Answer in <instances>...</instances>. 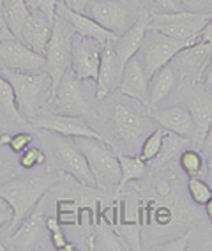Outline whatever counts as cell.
Here are the masks:
<instances>
[{
  "mask_svg": "<svg viewBox=\"0 0 212 251\" xmlns=\"http://www.w3.org/2000/svg\"><path fill=\"white\" fill-rule=\"evenodd\" d=\"M53 175H34L25 179H14L0 186V200H4L13 209L9 233L18 228L22 221L30 214V211L45 198L55 184Z\"/></svg>",
  "mask_w": 212,
  "mask_h": 251,
  "instance_id": "cell-1",
  "label": "cell"
},
{
  "mask_svg": "<svg viewBox=\"0 0 212 251\" xmlns=\"http://www.w3.org/2000/svg\"><path fill=\"white\" fill-rule=\"evenodd\" d=\"M0 73L7 78L14 90L16 106L25 121L30 122L39 113V108L48 96L51 98V80L46 71L25 73L0 68Z\"/></svg>",
  "mask_w": 212,
  "mask_h": 251,
  "instance_id": "cell-2",
  "label": "cell"
},
{
  "mask_svg": "<svg viewBox=\"0 0 212 251\" xmlns=\"http://www.w3.org/2000/svg\"><path fill=\"white\" fill-rule=\"evenodd\" d=\"M212 13L205 11H166V13H150L149 28L159 30L168 37L179 41L186 46L198 43L200 32L207 25Z\"/></svg>",
  "mask_w": 212,
  "mask_h": 251,
  "instance_id": "cell-3",
  "label": "cell"
},
{
  "mask_svg": "<svg viewBox=\"0 0 212 251\" xmlns=\"http://www.w3.org/2000/svg\"><path fill=\"white\" fill-rule=\"evenodd\" d=\"M72 142L85 156L97 186L103 189L118 188L120 165H118V156L113 152L112 147L103 138H94V136H78L72 138Z\"/></svg>",
  "mask_w": 212,
  "mask_h": 251,
  "instance_id": "cell-4",
  "label": "cell"
},
{
  "mask_svg": "<svg viewBox=\"0 0 212 251\" xmlns=\"http://www.w3.org/2000/svg\"><path fill=\"white\" fill-rule=\"evenodd\" d=\"M74 30L62 14L57 13L51 28V37L46 46V73L51 80V94L59 85L60 78L71 68V43Z\"/></svg>",
  "mask_w": 212,
  "mask_h": 251,
  "instance_id": "cell-5",
  "label": "cell"
},
{
  "mask_svg": "<svg viewBox=\"0 0 212 251\" xmlns=\"http://www.w3.org/2000/svg\"><path fill=\"white\" fill-rule=\"evenodd\" d=\"M129 99V98H127ZM131 101V99H129ZM129 101H122L113 106V127L117 131L118 138L127 145V147L136 149L138 145L141 147L143 140L152 133L158 124L150 119L149 112H141L136 104L140 103H129Z\"/></svg>",
  "mask_w": 212,
  "mask_h": 251,
  "instance_id": "cell-6",
  "label": "cell"
},
{
  "mask_svg": "<svg viewBox=\"0 0 212 251\" xmlns=\"http://www.w3.org/2000/svg\"><path fill=\"white\" fill-rule=\"evenodd\" d=\"M87 80L78 78L72 69L69 68L62 78H60L59 85L51 94V101L55 103L59 113L64 115H74L83 117L91 110V99L87 92Z\"/></svg>",
  "mask_w": 212,
  "mask_h": 251,
  "instance_id": "cell-7",
  "label": "cell"
},
{
  "mask_svg": "<svg viewBox=\"0 0 212 251\" xmlns=\"http://www.w3.org/2000/svg\"><path fill=\"white\" fill-rule=\"evenodd\" d=\"M53 135L55 136H51V149H53L55 161L59 163L60 168L71 177H74L81 186L95 188L97 182H95L94 174H92L83 152L76 147L72 138L57 135V133H53Z\"/></svg>",
  "mask_w": 212,
  "mask_h": 251,
  "instance_id": "cell-8",
  "label": "cell"
},
{
  "mask_svg": "<svg viewBox=\"0 0 212 251\" xmlns=\"http://www.w3.org/2000/svg\"><path fill=\"white\" fill-rule=\"evenodd\" d=\"M182 48H184L182 43L172 39V37H168L166 34H163V32H159V30L149 28L136 55L140 57L141 64L145 66L147 73L152 76L158 69H161L163 66H166V64L172 62V58L175 57Z\"/></svg>",
  "mask_w": 212,
  "mask_h": 251,
  "instance_id": "cell-9",
  "label": "cell"
},
{
  "mask_svg": "<svg viewBox=\"0 0 212 251\" xmlns=\"http://www.w3.org/2000/svg\"><path fill=\"white\" fill-rule=\"evenodd\" d=\"M85 14L99 23L101 27L120 36L135 25L136 18L124 0H91Z\"/></svg>",
  "mask_w": 212,
  "mask_h": 251,
  "instance_id": "cell-10",
  "label": "cell"
},
{
  "mask_svg": "<svg viewBox=\"0 0 212 251\" xmlns=\"http://www.w3.org/2000/svg\"><path fill=\"white\" fill-rule=\"evenodd\" d=\"M103 43L92 37L74 34L71 43V69L78 78L87 81H95L99 71Z\"/></svg>",
  "mask_w": 212,
  "mask_h": 251,
  "instance_id": "cell-11",
  "label": "cell"
},
{
  "mask_svg": "<svg viewBox=\"0 0 212 251\" xmlns=\"http://www.w3.org/2000/svg\"><path fill=\"white\" fill-rule=\"evenodd\" d=\"M46 232L48 228L45 220V202L39 200L18 228L9 233L7 242L9 248L14 250H36L43 248V242H46Z\"/></svg>",
  "mask_w": 212,
  "mask_h": 251,
  "instance_id": "cell-12",
  "label": "cell"
},
{
  "mask_svg": "<svg viewBox=\"0 0 212 251\" xmlns=\"http://www.w3.org/2000/svg\"><path fill=\"white\" fill-rule=\"evenodd\" d=\"M0 68L25 73L46 71V58L45 55L28 48L23 41L11 37L0 43Z\"/></svg>",
  "mask_w": 212,
  "mask_h": 251,
  "instance_id": "cell-13",
  "label": "cell"
},
{
  "mask_svg": "<svg viewBox=\"0 0 212 251\" xmlns=\"http://www.w3.org/2000/svg\"><path fill=\"white\" fill-rule=\"evenodd\" d=\"M30 124L37 129L57 133V135L68 136V138H78V136L103 138L97 131L92 129V126L83 121V117L64 115V113H37L30 121Z\"/></svg>",
  "mask_w": 212,
  "mask_h": 251,
  "instance_id": "cell-14",
  "label": "cell"
},
{
  "mask_svg": "<svg viewBox=\"0 0 212 251\" xmlns=\"http://www.w3.org/2000/svg\"><path fill=\"white\" fill-rule=\"evenodd\" d=\"M211 58L212 45L200 41V43H194V45L182 48L172 58V66L177 69L179 75H184L188 80L200 81L205 69L211 66Z\"/></svg>",
  "mask_w": 212,
  "mask_h": 251,
  "instance_id": "cell-15",
  "label": "cell"
},
{
  "mask_svg": "<svg viewBox=\"0 0 212 251\" xmlns=\"http://www.w3.org/2000/svg\"><path fill=\"white\" fill-rule=\"evenodd\" d=\"M122 71L124 66L118 60L112 43H106L103 46V53H101L99 71L95 78V99H106L112 96L115 90H118L122 80Z\"/></svg>",
  "mask_w": 212,
  "mask_h": 251,
  "instance_id": "cell-16",
  "label": "cell"
},
{
  "mask_svg": "<svg viewBox=\"0 0 212 251\" xmlns=\"http://www.w3.org/2000/svg\"><path fill=\"white\" fill-rule=\"evenodd\" d=\"M149 81L150 75L141 64L140 57L135 55L124 66L118 90H120V94L124 98H129L133 101H136V103H140L141 106H145L147 99H149Z\"/></svg>",
  "mask_w": 212,
  "mask_h": 251,
  "instance_id": "cell-17",
  "label": "cell"
},
{
  "mask_svg": "<svg viewBox=\"0 0 212 251\" xmlns=\"http://www.w3.org/2000/svg\"><path fill=\"white\" fill-rule=\"evenodd\" d=\"M149 115L159 127L170 133L186 136V138H194V124L193 117L188 106H166V108H154L149 110Z\"/></svg>",
  "mask_w": 212,
  "mask_h": 251,
  "instance_id": "cell-18",
  "label": "cell"
},
{
  "mask_svg": "<svg viewBox=\"0 0 212 251\" xmlns=\"http://www.w3.org/2000/svg\"><path fill=\"white\" fill-rule=\"evenodd\" d=\"M51 28H53V20H50L41 11H30V16L22 32V41L34 51L45 55L48 41L51 37Z\"/></svg>",
  "mask_w": 212,
  "mask_h": 251,
  "instance_id": "cell-19",
  "label": "cell"
},
{
  "mask_svg": "<svg viewBox=\"0 0 212 251\" xmlns=\"http://www.w3.org/2000/svg\"><path fill=\"white\" fill-rule=\"evenodd\" d=\"M57 13H60L64 18L68 20V23L72 27L74 34H80V36H85V37H92V39L99 41V43H103V45L112 43V41L117 37L113 32L101 27L99 23L95 22V20H92L89 14L76 13V11L68 9L62 2H59V5H57Z\"/></svg>",
  "mask_w": 212,
  "mask_h": 251,
  "instance_id": "cell-20",
  "label": "cell"
},
{
  "mask_svg": "<svg viewBox=\"0 0 212 251\" xmlns=\"http://www.w3.org/2000/svg\"><path fill=\"white\" fill-rule=\"evenodd\" d=\"M147 30H149V14H143L136 20L135 25L129 30H126L124 34H120L112 41L113 50H115L122 66H126L127 60L138 53Z\"/></svg>",
  "mask_w": 212,
  "mask_h": 251,
  "instance_id": "cell-21",
  "label": "cell"
},
{
  "mask_svg": "<svg viewBox=\"0 0 212 251\" xmlns=\"http://www.w3.org/2000/svg\"><path fill=\"white\" fill-rule=\"evenodd\" d=\"M177 83H179V73L172 66V62L163 66L161 69L154 73L149 81V99H147V104H145L147 112L158 108L168 96L172 94Z\"/></svg>",
  "mask_w": 212,
  "mask_h": 251,
  "instance_id": "cell-22",
  "label": "cell"
},
{
  "mask_svg": "<svg viewBox=\"0 0 212 251\" xmlns=\"http://www.w3.org/2000/svg\"><path fill=\"white\" fill-rule=\"evenodd\" d=\"M189 112L194 124V138L202 144L203 136L207 135L209 127L212 124V94L203 92L200 96H194L189 103Z\"/></svg>",
  "mask_w": 212,
  "mask_h": 251,
  "instance_id": "cell-23",
  "label": "cell"
},
{
  "mask_svg": "<svg viewBox=\"0 0 212 251\" xmlns=\"http://www.w3.org/2000/svg\"><path fill=\"white\" fill-rule=\"evenodd\" d=\"M0 2H2L5 22L9 25L13 36L22 41L23 27H25V23H27L28 16H30L27 0H0Z\"/></svg>",
  "mask_w": 212,
  "mask_h": 251,
  "instance_id": "cell-24",
  "label": "cell"
},
{
  "mask_svg": "<svg viewBox=\"0 0 212 251\" xmlns=\"http://www.w3.org/2000/svg\"><path fill=\"white\" fill-rule=\"evenodd\" d=\"M92 250H106V251H120V250H129L124 239L120 237V233L115 228H112L110 225H101L95 230V235L91 242Z\"/></svg>",
  "mask_w": 212,
  "mask_h": 251,
  "instance_id": "cell-25",
  "label": "cell"
},
{
  "mask_svg": "<svg viewBox=\"0 0 212 251\" xmlns=\"http://www.w3.org/2000/svg\"><path fill=\"white\" fill-rule=\"evenodd\" d=\"M118 165H120V182H118V189L124 188L127 182L131 180L141 179L147 172V161H143L140 156H127V154H120L118 156Z\"/></svg>",
  "mask_w": 212,
  "mask_h": 251,
  "instance_id": "cell-26",
  "label": "cell"
},
{
  "mask_svg": "<svg viewBox=\"0 0 212 251\" xmlns=\"http://www.w3.org/2000/svg\"><path fill=\"white\" fill-rule=\"evenodd\" d=\"M0 108L4 110V113L13 119L18 124H25V117L20 113L18 106H16V98H14V90L7 78H4V75L0 73Z\"/></svg>",
  "mask_w": 212,
  "mask_h": 251,
  "instance_id": "cell-27",
  "label": "cell"
},
{
  "mask_svg": "<svg viewBox=\"0 0 212 251\" xmlns=\"http://www.w3.org/2000/svg\"><path fill=\"white\" fill-rule=\"evenodd\" d=\"M191 138H186V136L177 135V133H170V131H165V138H163V147L161 152H159V161L166 163L173 157H177V154L181 156L182 151H186V145L189 144ZM156 157V159H158Z\"/></svg>",
  "mask_w": 212,
  "mask_h": 251,
  "instance_id": "cell-28",
  "label": "cell"
},
{
  "mask_svg": "<svg viewBox=\"0 0 212 251\" xmlns=\"http://www.w3.org/2000/svg\"><path fill=\"white\" fill-rule=\"evenodd\" d=\"M205 166H207V161L203 159V156L198 151L186 149L181 152V168L189 177H202L205 174Z\"/></svg>",
  "mask_w": 212,
  "mask_h": 251,
  "instance_id": "cell-29",
  "label": "cell"
},
{
  "mask_svg": "<svg viewBox=\"0 0 212 251\" xmlns=\"http://www.w3.org/2000/svg\"><path fill=\"white\" fill-rule=\"evenodd\" d=\"M163 138H165V129L158 126V127L143 140V144H141V147H140V157L143 161L150 163L159 156L161 147H163Z\"/></svg>",
  "mask_w": 212,
  "mask_h": 251,
  "instance_id": "cell-30",
  "label": "cell"
},
{
  "mask_svg": "<svg viewBox=\"0 0 212 251\" xmlns=\"http://www.w3.org/2000/svg\"><path fill=\"white\" fill-rule=\"evenodd\" d=\"M188 191L191 195V200L198 205H205L209 202V198L212 197V186L207 180H203L202 177H189Z\"/></svg>",
  "mask_w": 212,
  "mask_h": 251,
  "instance_id": "cell-31",
  "label": "cell"
},
{
  "mask_svg": "<svg viewBox=\"0 0 212 251\" xmlns=\"http://www.w3.org/2000/svg\"><path fill=\"white\" fill-rule=\"evenodd\" d=\"M45 161H46V156L37 147H27L22 152V157H20V165L23 168H27V170H30V168H34L37 165H43Z\"/></svg>",
  "mask_w": 212,
  "mask_h": 251,
  "instance_id": "cell-32",
  "label": "cell"
},
{
  "mask_svg": "<svg viewBox=\"0 0 212 251\" xmlns=\"http://www.w3.org/2000/svg\"><path fill=\"white\" fill-rule=\"evenodd\" d=\"M27 5L30 11H41L50 20H55L59 0H27Z\"/></svg>",
  "mask_w": 212,
  "mask_h": 251,
  "instance_id": "cell-33",
  "label": "cell"
},
{
  "mask_svg": "<svg viewBox=\"0 0 212 251\" xmlns=\"http://www.w3.org/2000/svg\"><path fill=\"white\" fill-rule=\"evenodd\" d=\"M135 228L136 226H120L117 230L129 250H140V237H138V230Z\"/></svg>",
  "mask_w": 212,
  "mask_h": 251,
  "instance_id": "cell-34",
  "label": "cell"
},
{
  "mask_svg": "<svg viewBox=\"0 0 212 251\" xmlns=\"http://www.w3.org/2000/svg\"><path fill=\"white\" fill-rule=\"evenodd\" d=\"M186 11H205L212 13V0H177Z\"/></svg>",
  "mask_w": 212,
  "mask_h": 251,
  "instance_id": "cell-35",
  "label": "cell"
},
{
  "mask_svg": "<svg viewBox=\"0 0 212 251\" xmlns=\"http://www.w3.org/2000/svg\"><path fill=\"white\" fill-rule=\"evenodd\" d=\"M191 239L189 233H186L182 237L179 239H173V241L166 242V244H159V246H154L152 250H158V251H184L188 250V241Z\"/></svg>",
  "mask_w": 212,
  "mask_h": 251,
  "instance_id": "cell-36",
  "label": "cell"
},
{
  "mask_svg": "<svg viewBox=\"0 0 212 251\" xmlns=\"http://www.w3.org/2000/svg\"><path fill=\"white\" fill-rule=\"evenodd\" d=\"M30 142H32V135H28V133H20V135H16V136H11L9 147L13 149L14 152H23V151L28 147Z\"/></svg>",
  "mask_w": 212,
  "mask_h": 251,
  "instance_id": "cell-37",
  "label": "cell"
},
{
  "mask_svg": "<svg viewBox=\"0 0 212 251\" xmlns=\"http://www.w3.org/2000/svg\"><path fill=\"white\" fill-rule=\"evenodd\" d=\"M50 241L53 242V246L57 250H64V248H68V241L64 237L62 233V228H55V230H50Z\"/></svg>",
  "mask_w": 212,
  "mask_h": 251,
  "instance_id": "cell-38",
  "label": "cell"
},
{
  "mask_svg": "<svg viewBox=\"0 0 212 251\" xmlns=\"http://www.w3.org/2000/svg\"><path fill=\"white\" fill-rule=\"evenodd\" d=\"M13 36V32H11L9 25L5 22V16H4V11H2V2H0V43H4V41L11 39Z\"/></svg>",
  "mask_w": 212,
  "mask_h": 251,
  "instance_id": "cell-39",
  "label": "cell"
},
{
  "mask_svg": "<svg viewBox=\"0 0 212 251\" xmlns=\"http://www.w3.org/2000/svg\"><path fill=\"white\" fill-rule=\"evenodd\" d=\"M91 0H62V4L71 11H76V13H85L87 5H89Z\"/></svg>",
  "mask_w": 212,
  "mask_h": 251,
  "instance_id": "cell-40",
  "label": "cell"
},
{
  "mask_svg": "<svg viewBox=\"0 0 212 251\" xmlns=\"http://www.w3.org/2000/svg\"><path fill=\"white\" fill-rule=\"evenodd\" d=\"M202 41V43H209V45H212V16L211 20L207 22V25L203 27V30L200 32L198 36V43Z\"/></svg>",
  "mask_w": 212,
  "mask_h": 251,
  "instance_id": "cell-41",
  "label": "cell"
},
{
  "mask_svg": "<svg viewBox=\"0 0 212 251\" xmlns=\"http://www.w3.org/2000/svg\"><path fill=\"white\" fill-rule=\"evenodd\" d=\"M202 149H203V152H205V156H212V124H211V127H209V131H207V135L203 136V140H202Z\"/></svg>",
  "mask_w": 212,
  "mask_h": 251,
  "instance_id": "cell-42",
  "label": "cell"
},
{
  "mask_svg": "<svg viewBox=\"0 0 212 251\" xmlns=\"http://www.w3.org/2000/svg\"><path fill=\"white\" fill-rule=\"evenodd\" d=\"M202 83H203V89H205V92L212 94V64L209 66L207 69H205V73H203Z\"/></svg>",
  "mask_w": 212,
  "mask_h": 251,
  "instance_id": "cell-43",
  "label": "cell"
},
{
  "mask_svg": "<svg viewBox=\"0 0 212 251\" xmlns=\"http://www.w3.org/2000/svg\"><path fill=\"white\" fill-rule=\"evenodd\" d=\"M152 2L161 5L163 9H166V11H179V7H181L177 0H152Z\"/></svg>",
  "mask_w": 212,
  "mask_h": 251,
  "instance_id": "cell-44",
  "label": "cell"
},
{
  "mask_svg": "<svg viewBox=\"0 0 212 251\" xmlns=\"http://www.w3.org/2000/svg\"><path fill=\"white\" fill-rule=\"evenodd\" d=\"M205 180L212 186V156H209L207 166H205Z\"/></svg>",
  "mask_w": 212,
  "mask_h": 251,
  "instance_id": "cell-45",
  "label": "cell"
},
{
  "mask_svg": "<svg viewBox=\"0 0 212 251\" xmlns=\"http://www.w3.org/2000/svg\"><path fill=\"white\" fill-rule=\"evenodd\" d=\"M7 220H9V214H7L5 211H0V228L4 226V223H5Z\"/></svg>",
  "mask_w": 212,
  "mask_h": 251,
  "instance_id": "cell-46",
  "label": "cell"
},
{
  "mask_svg": "<svg viewBox=\"0 0 212 251\" xmlns=\"http://www.w3.org/2000/svg\"><path fill=\"white\" fill-rule=\"evenodd\" d=\"M205 207H207V216H209V220H211V223H212V197L209 198V202L205 203Z\"/></svg>",
  "mask_w": 212,
  "mask_h": 251,
  "instance_id": "cell-47",
  "label": "cell"
},
{
  "mask_svg": "<svg viewBox=\"0 0 212 251\" xmlns=\"http://www.w3.org/2000/svg\"><path fill=\"white\" fill-rule=\"evenodd\" d=\"M205 250H211L212 251V235H211V239H209L207 244H205Z\"/></svg>",
  "mask_w": 212,
  "mask_h": 251,
  "instance_id": "cell-48",
  "label": "cell"
},
{
  "mask_svg": "<svg viewBox=\"0 0 212 251\" xmlns=\"http://www.w3.org/2000/svg\"><path fill=\"white\" fill-rule=\"evenodd\" d=\"M211 64H212V58H211Z\"/></svg>",
  "mask_w": 212,
  "mask_h": 251,
  "instance_id": "cell-49",
  "label": "cell"
}]
</instances>
